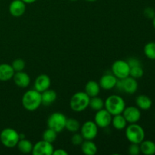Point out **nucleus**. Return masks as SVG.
I'll return each instance as SVG.
<instances>
[{
    "mask_svg": "<svg viewBox=\"0 0 155 155\" xmlns=\"http://www.w3.org/2000/svg\"><path fill=\"white\" fill-rule=\"evenodd\" d=\"M53 155H68V151H65L63 148H58V149H55L53 151Z\"/></svg>",
    "mask_w": 155,
    "mask_h": 155,
    "instance_id": "f704fd0d",
    "label": "nucleus"
},
{
    "mask_svg": "<svg viewBox=\"0 0 155 155\" xmlns=\"http://www.w3.org/2000/svg\"><path fill=\"white\" fill-rule=\"evenodd\" d=\"M144 70L142 66H136L130 68V76L134 79H140L143 77Z\"/></svg>",
    "mask_w": 155,
    "mask_h": 155,
    "instance_id": "c85d7f7f",
    "label": "nucleus"
},
{
    "mask_svg": "<svg viewBox=\"0 0 155 155\" xmlns=\"http://www.w3.org/2000/svg\"><path fill=\"white\" fill-rule=\"evenodd\" d=\"M128 151L130 155H139L141 153L139 144L131 143L128 148Z\"/></svg>",
    "mask_w": 155,
    "mask_h": 155,
    "instance_id": "2f4dec72",
    "label": "nucleus"
},
{
    "mask_svg": "<svg viewBox=\"0 0 155 155\" xmlns=\"http://www.w3.org/2000/svg\"><path fill=\"white\" fill-rule=\"evenodd\" d=\"M125 129L126 137L130 143L140 144L145 139V130L137 123L130 124Z\"/></svg>",
    "mask_w": 155,
    "mask_h": 155,
    "instance_id": "20e7f679",
    "label": "nucleus"
},
{
    "mask_svg": "<svg viewBox=\"0 0 155 155\" xmlns=\"http://www.w3.org/2000/svg\"><path fill=\"white\" fill-rule=\"evenodd\" d=\"M80 134L84 140H93L96 138L98 133V127L94 121L89 120L85 122L80 127Z\"/></svg>",
    "mask_w": 155,
    "mask_h": 155,
    "instance_id": "1a4fd4ad",
    "label": "nucleus"
},
{
    "mask_svg": "<svg viewBox=\"0 0 155 155\" xmlns=\"http://www.w3.org/2000/svg\"><path fill=\"white\" fill-rule=\"evenodd\" d=\"M144 15L148 19H153L155 16V11L153 8L148 7L144 10Z\"/></svg>",
    "mask_w": 155,
    "mask_h": 155,
    "instance_id": "473e14b6",
    "label": "nucleus"
},
{
    "mask_svg": "<svg viewBox=\"0 0 155 155\" xmlns=\"http://www.w3.org/2000/svg\"><path fill=\"white\" fill-rule=\"evenodd\" d=\"M66 121L67 117L64 114L61 112H54L48 117L47 120V125L48 128L54 130L58 133H61L65 129Z\"/></svg>",
    "mask_w": 155,
    "mask_h": 155,
    "instance_id": "423d86ee",
    "label": "nucleus"
},
{
    "mask_svg": "<svg viewBox=\"0 0 155 155\" xmlns=\"http://www.w3.org/2000/svg\"><path fill=\"white\" fill-rule=\"evenodd\" d=\"M140 151L145 155H153L155 154V143L153 141L145 140L144 139L140 144Z\"/></svg>",
    "mask_w": 155,
    "mask_h": 155,
    "instance_id": "412c9836",
    "label": "nucleus"
},
{
    "mask_svg": "<svg viewBox=\"0 0 155 155\" xmlns=\"http://www.w3.org/2000/svg\"><path fill=\"white\" fill-rule=\"evenodd\" d=\"M86 1H87V2H95V1H97V0H86Z\"/></svg>",
    "mask_w": 155,
    "mask_h": 155,
    "instance_id": "4c0bfd02",
    "label": "nucleus"
},
{
    "mask_svg": "<svg viewBox=\"0 0 155 155\" xmlns=\"http://www.w3.org/2000/svg\"><path fill=\"white\" fill-rule=\"evenodd\" d=\"M9 13L15 18L23 16L26 12V3L22 0H13L8 7Z\"/></svg>",
    "mask_w": 155,
    "mask_h": 155,
    "instance_id": "ddd939ff",
    "label": "nucleus"
},
{
    "mask_svg": "<svg viewBox=\"0 0 155 155\" xmlns=\"http://www.w3.org/2000/svg\"><path fill=\"white\" fill-rule=\"evenodd\" d=\"M24 3L26 4H32V3H34L35 2H36L37 0H22Z\"/></svg>",
    "mask_w": 155,
    "mask_h": 155,
    "instance_id": "c9c22d12",
    "label": "nucleus"
},
{
    "mask_svg": "<svg viewBox=\"0 0 155 155\" xmlns=\"http://www.w3.org/2000/svg\"><path fill=\"white\" fill-rule=\"evenodd\" d=\"M81 150L86 155H94L98 151V148L92 140H85L81 145Z\"/></svg>",
    "mask_w": 155,
    "mask_h": 155,
    "instance_id": "4be33fe9",
    "label": "nucleus"
},
{
    "mask_svg": "<svg viewBox=\"0 0 155 155\" xmlns=\"http://www.w3.org/2000/svg\"><path fill=\"white\" fill-rule=\"evenodd\" d=\"M21 102L24 108L28 111L37 110L42 104L41 92H38L35 89L27 90L23 95Z\"/></svg>",
    "mask_w": 155,
    "mask_h": 155,
    "instance_id": "f257e3e1",
    "label": "nucleus"
},
{
    "mask_svg": "<svg viewBox=\"0 0 155 155\" xmlns=\"http://www.w3.org/2000/svg\"><path fill=\"white\" fill-rule=\"evenodd\" d=\"M127 121L123 116L122 114H117L112 117L111 124L116 130H122L127 127Z\"/></svg>",
    "mask_w": 155,
    "mask_h": 155,
    "instance_id": "5701e85b",
    "label": "nucleus"
},
{
    "mask_svg": "<svg viewBox=\"0 0 155 155\" xmlns=\"http://www.w3.org/2000/svg\"><path fill=\"white\" fill-rule=\"evenodd\" d=\"M111 71L118 80H123L130 76V67L127 61L117 60L112 64Z\"/></svg>",
    "mask_w": 155,
    "mask_h": 155,
    "instance_id": "6e6552de",
    "label": "nucleus"
},
{
    "mask_svg": "<svg viewBox=\"0 0 155 155\" xmlns=\"http://www.w3.org/2000/svg\"><path fill=\"white\" fill-rule=\"evenodd\" d=\"M57 132L51 130V129L48 128L42 133V139L46 141V142H50V143H53L57 139Z\"/></svg>",
    "mask_w": 155,
    "mask_h": 155,
    "instance_id": "cd10ccee",
    "label": "nucleus"
},
{
    "mask_svg": "<svg viewBox=\"0 0 155 155\" xmlns=\"http://www.w3.org/2000/svg\"><path fill=\"white\" fill-rule=\"evenodd\" d=\"M127 63L129 64L130 68L132 67H136V66H142L141 61L136 58H130L128 61H127Z\"/></svg>",
    "mask_w": 155,
    "mask_h": 155,
    "instance_id": "72a5a7b5",
    "label": "nucleus"
},
{
    "mask_svg": "<svg viewBox=\"0 0 155 155\" xmlns=\"http://www.w3.org/2000/svg\"><path fill=\"white\" fill-rule=\"evenodd\" d=\"M20 140V133L15 129L5 128L0 133V142L7 148H15Z\"/></svg>",
    "mask_w": 155,
    "mask_h": 155,
    "instance_id": "39448f33",
    "label": "nucleus"
},
{
    "mask_svg": "<svg viewBox=\"0 0 155 155\" xmlns=\"http://www.w3.org/2000/svg\"><path fill=\"white\" fill-rule=\"evenodd\" d=\"M83 141H84V139H83V136L80 133H74V134L71 137V143L74 145H76V146L81 145Z\"/></svg>",
    "mask_w": 155,
    "mask_h": 155,
    "instance_id": "7c9ffc66",
    "label": "nucleus"
},
{
    "mask_svg": "<svg viewBox=\"0 0 155 155\" xmlns=\"http://www.w3.org/2000/svg\"><path fill=\"white\" fill-rule=\"evenodd\" d=\"M17 147H18L19 151H21L23 154H30V153H32L33 145L30 140L24 138V139H20Z\"/></svg>",
    "mask_w": 155,
    "mask_h": 155,
    "instance_id": "b1692460",
    "label": "nucleus"
},
{
    "mask_svg": "<svg viewBox=\"0 0 155 155\" xmlns=\"http://www.w3.org/2000/svg\"><path fill=\"white\" fill-rule=\"evenodd\" d=\"M50 86H51V79L46 74H40L35 80L34 89L41 93L49 89Z\"/></svg>",
    "mask_w": 155,
    "mask_h": 155,
    "instance_id": "2eb2a0df",
    "label": "nucleus"
},
{
    "mask_svg": "<svg viewBox=\"0 0 155 155\" xmlns=\"http://www.w3.org/2000/svg\"><path fill=\"white\" fill-rule=\"evenodd\" d=\"M136 106L140 110H149L152 106V101L148 96L145 95H140L136 98Z\"/></svg>",
    "mask_w": 155,
    "mask_h": 155,
    "instance_id": "aec40b11",
    "label": "nucleus"
},
{
    "mask_svg": "<svg viewBox=\"0 0 155 155\" xmlns=\"http://www.w3.org/2000/svg\"><path fill=\"white\" fill-rule=\"evenodd\" d=\"M12 79L15 84L20 88H27L30 83V76L23 71L15 72Z\"/></svg>",
    "mask_w": 155,
    "mask_h": 155,
    "instance_id": "dca6fc26",
    "label": "nucleus"
},
{
    "mask_svg": "<svg viewBox=\"0 0 155 155\" xmlns=\"http://www.w3.org/2000/svg\"><path fill=\"white\" fill-rule=\"evenodd\" d=\"M42 97V104L45 106H49L57 99V93L53 89H47L41 93Z\"/></svg>",
    "mask_w": 155,
    "mask_h": 155,
    "instance_id": "6ab92c4d",
    "label": "nucleus"
},
{
    "mask_svg": "<svg viewBox=\"0 0 155 155\" xmlns=\"http://www.w3.org/2000/svg\"><path fill=\"white\" fill-rule=\"evenodd\" d=\"M139 84L136 79L129 76L123 80H117L115 88L119 91H123L127 94H134L137 91Z\"/></svg>",
    "mask_w": 155,
    "mask_h": 155,
    "instance_id": "0eeeda50",
    "label": "nucleus"
},
{
    "mask_svg": "<svg viewBox=\"0 0 155 155\" xmlns=\"http://www.w3.org/2000/svg\"><path fill=\"white\" fill-rule=\"evenodd\" d=\"M118 79L113 74H104L99 80L100 87L104 90H111L115 88Z\"/></svg>",
    "mask_w": 155,
    "mask_h": 155,
    "instance_id": "4468645a",
    "label": "nucleus"
},
{
    "mask_svg": "<svg viewBox=\"0 0 155 155\" xmlns=\"http://www.w3.org/2000/svg\"><path fill=\"white\" fill-rule=\"evenodd\" d=\"M153 27H154V30H155V16H154V18H153Z\"/></svg>",
    "mask_w": 155,
    "mask_h": 155,
    "instance_id": "e433bc0d",
    "label": "nucleus"
},
{
    "mask_svg": "<svg viewBox=\"0 0 155 155\" xmlns=\"http://www.w3.org/2000/svg\"><path fill=\"white\" fill-rule=\"evenodd\" d=\"M65 129L70 133H77L80 129V124L75 118H67Z\"/></svg>",
    "mask_w": 155,
    "mask_h": 155,
    "instance_id": "393cba45",
    "label": "nucleus"
},
{
    "mask_svg": "<svg viewBox=\"0 0 155 155\" xmlns=\"http://www.w3.org/2000/svg\"><path fill=\"white\" fill-rule=\"evenodd\" d=\"M12 67L13 68L15 72H18V71H24L25 68L26 64L23 59L21 58H16L15 60L13 61L12 62Z\"/></svg>",
    "mask_w": 155,
    "mask_h": 155,
    "instance_id": "c756f323",
    "label": "nucleus"
},
{
    "mask_svg": "<svg viewBox=\"0 0 155 155\" xmlns=\"http://www.w3.org/2000/svg\"><path fill=\"white\" fill-rule=\"evenodd\" d=\"M123 116L129 124H136L141 119L142 114L140 109L135 106H129L126 107L122 113Z\"/></svg>",
    "mask_w": 155,
    "mask_h": 155,
    "instance_id": "f8f14e48",
    "label": "nucleus"
},
{
    "mask_svg": "<svg viewBox=\"0 0 155 155\" xmlns=\"http://www.w3.org/2000/svg\"><path fill=\"white\" fill-rule=\"evenodd\" d=\"M70 1H72V2H75V1H77V0H70Z\"/></svg>",
    "mask_w": 155,
    "mask_h": 155,
    "instance_id": "58836bf2",
    "label": "nucleus"
},
{
    "mask_svg": "<svg viewBox=\"0 0 155 155\" xmlns=\"http://www.w3.org/2000/svg\"><path fill=\"white\" fill-rule=\"evenodd\" d=\"M54 148L52 143L41 140L33 145L32 154L33 155H52Z\"/></svg>",
    "mask_w": 155,
    "mask_h": 155,
    "instance_id": "9b49d317",
    "label": "nucleus"
},
{
    "mask_svg": "<svg viewBox=\"0 0 155 155\" xmlns=\"http://www.w3.org/2000/svg\"><path fill=\"white\" fill-rule=\"evenodd\" d=\"M112 117L113 116L105 108H103L96 111L94 122L96 124L98 128H106L111 124Z\"/></svg>",
    "mask_w": 155,
    "mask_h": 155,
    "instance_id": "9d476101",
    "label": "nucleus"
},
{
    "mask_svg": "<svg viewBox=\"0 0 155 155\" xmlns=\"http://www.w3.org/2000/svg\"><path fill=\"white\" fill-rule=\"evenodd\" d=\"M100 91H101V87H100L99 83L95 80H89L85 86V92L90 98L98 96Z\"/></svg>",
    "mask_w": 155,
    "mask_h": 155,
    "instance_id": "a211bd4d",
    "label": "nucleus"
},
{
    "mask_svg": "<svg viewBox=\"0 0 155 155\" xmlns=\"http://www.w3.org/2000/svg\"><path fill=\"white\" fill-rule=\"evenodd\" d=\"M144 53L150 60H155V42H148L144 47Z\"/></svg>",
    "mask_w": 155,
    "mask_h": 155,
    "instance_id": "bb28decb",
    "label": "nucleus"
},
{
    "mask_svg": "<svg viewBox=\"0 0 155 155\" xmlns=\"http://www.w3.org/2000/svg\"><path fill=\"white\" fill-rule=\"evenodd\" d=\"M15 71L12 65L8 64H0V81H8L13 78Z\"/></svg>",
    "mask_w": 155,
    "mask_h": 155,
    "instance_id": "f3484780",
    "label": "nucleus"
},
{
    "mask_svg": "<svg viewBox=\"0 0 155 155\" xmlns=\"http://www.w3.org/2000/svg\"><path fill=\"white\" fill-rule=\"evenodd\" d=\"M90 97L85 92H77L70 100V107L75 112H82L89 105Z\"/></svg>",
    "mask_w": 155,
    "mask_h": 155,
    "instance_id": "7ed1b4c3",
    "label": "nucleus"
},
{
    "mask_svg": "<svg viewBox=\"0 0 155 155\" xmlns=\"http://www.w3.org/2000/svg\"><path fill=\"white\" fill-rule=\"evenodd\" d=\"M126 107L124 98L117 95H112L107 97L104 101V108L112 115L120 114Z\"/></svg>",
    "mask_w": 155,
    "mask_h": 155,
    "instance_id": "f03ea898",
    "label": "nucleus"
},
{
    "mask_svg": "<svg viewBox=\"0 0 155 155\" xmlns=\"http://www.w3.org/2000/svg\"><path fill=\"white\" fill-rule=\"evenodd\" d=\"M89 107H90V108L92 110H95V111H98V110H101V109L104 108V100L102 98H99L98 96L90 98Z\"/></svg>",
    "mask_w": 155,
    "mask_h": 155,
    "instance_id": "a878e982",
    "label": "nucleus"
}]
</instances>
